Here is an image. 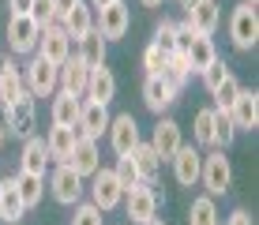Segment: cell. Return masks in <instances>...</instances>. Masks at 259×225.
<instances>
[{"label": "cell", "instance_id": "cell-1", "mask_svg": "<svg viewBox=\"0 0 259 225\" xmlns=\"http://www.w3.org/2000/svg\"><path fill=\"white\" fill-rule=\"evenodd\" d=\"M0 124H4V131L12 135V139H30L34 135V128H38V120H34V94L26 86L19 90V98H12V102L4 105Z\"/></svg>", "mask_w": 259, "mask_h": 225}, {"label": "cell", "instance_id": "cell-2", "mask_svg": "<svg viewBox=\"0 0 259 225\" xmlns=\"http://www.w3.org/2000/svg\"><path fill=\"white\" fill-rule=\"evenodd\" d=\"M199 184L207 188L210 199H218V195H226L229 188H233V165H229L226 150L210 147V154H203V165H199Z\"/></svg>", "mask_w": 259, "mask_h": 225}, {"label": "cell", "instance_id": "cell-3", "mask_svg": "<svg viewBox=\"0 0 259 225\" xmlns=\"http://www.w3.org/2000/svg\"><path fill=\"white\" fill-rule=\"evenodd\" d=\"M57 68L53 60H46L41 53H30V60L23 64V86L30 90L34 98H53L57 94Z\"/></svg>", "mask_w": 259, "mask_h": 225}, {"label": "cell", "instance_id": "cell-4", "mask_svg": "<svg viewBox=\"0 0 259 225\" xmlns=\"http://www.w3.org/2000/svg\"><path fill=\"white\" fill-rule=\"evenodd\" d=\"M229 38H233L237 49H255V41H259V15H255V4H237L233 8V15H229Z\"/></svg>", "mask_w": 259, "mask_h": 225}, {"label": "cell", "instance_id": "cell-5", "mask_svg": "<svg viewBox=\"0 0 259 225\" xmlns=\"http://www.w3.org/2000/svg\"><path fill=\"white\" fill-rule=\"evenodd\" d=\"M49 192L60 206H75L83 199V176H79L68 161H57V169L49 173Z\"/></svg>", "mask_w": 259, "mask_h": 225}, {"label": "cell", "instance_id": "cell-6", "mask_svg": "<svg viewBox=\"0 0 259 225\" xmlns=\"http://www.w3.org/2000/svg\"><path fill=\"white\" fill-rule=\"evenodd\" d=\"M124 199V188H120V180L113 169H105V165H98V173L91 176V203L98 206V210H117Z\"/></svg>", "mask_w": 259, "mask_h": 225}, {"label": "cell", "instance_id": "cell-7", "mask_svg": "<svg viewBox=\"0 0 259 225\" xmlns=\"http://www.w3.org/2000/svg\"><path fill=\"white\" fill-rule=\"evenodd\" d=\"M41 26L30 19V15H8V49L19 53V57H30L38 49Z\"/></svg>", "mask_w": 259, "mask_h": 225}, {"label": "cell", "instance_id": "cell-8", "mask_svg": "<svg viewBox=\"0 0 259 225\" xmlns=\"http://www.w3.org/2000/svg\"><path fill=\"white\" fill-rule=\"evenodd\" d=\"M98 34H102L105 41H120L124 34H128V26H132V8L124 4V0H113V4H105V8H98Z\"/></svg>", "mask_w": 259, "mask_h": 225}, {"label": "cell", "instance_id": "cell-9", "mask_svg": "<svg viewBox=\"0 0 259 225\" xmlns=\"http://www.w3.org/2000/svg\"><path fill=\"white\" fill-rule=\"evenodd\" d=\"M120 203H124V214H128L136 225H143L147 218H154V214H158V203H162V199H158V192L150 184H136V188L124 192Z\"/></svg>", "mask_w": 259, "mask_h": 225}, {"label": "cell", "instance_id": "cell-10", "mask_svg": "<svg viewBox=\"0 0 259 225\" xmlns=\"http://www.w3.org/2000/svg\"><path fill=\"white\" fill-rule=\"evenodd\" d=\"M105 135H109L113 154L124 158V154H132V147L139 143V124H136V116H132V113L109 116V128H105Z\"/></svg>", "mask_w": 259, "mask_h": 225}, {"label": "cell", "instance_id": "cell-11", "mask_svg": "<svg viewBox=\"0 0 259 225\" xmlns=\"http://www.w3.org/2000/svg\"><path fill=\"white\" fill-rule=\"evenodd\" d=\"M68 165L75 169L83 180H91L98 173V165H102V150H98V139H87V135H79L75 147H71L68 154Z\"/></svg>", "mask_w": 259, "mask_h": 225}, {"label": "cell", "instance_id": "cell-12", "mask_svg": "<svg viewBox=\"0 0 259 225\" xmlns=\"http://www.w3.org/2000/svg\"><path fill=\"white\" fill-rule=\"evenodd\" d=\"M226 113L233 116L237 131H255V128H259V94L240 86V94L233 98V105H229Z\"/></svg>", "mask_w": 259, "mask_h": 225}, {"label": "cell", "instance_id": "cell-13", "mask_svg": "<svg viewBox=\"0 0 259 225\" xmlns=\"http://www.w3.org/2000/svg\"><path fill=\"white\" fill-rule=\"evenodd\" d=\"M105 128H109V105H102V102H83V105H79V120H75L79 135H87V139H102Z\"/></svg>", "mask_w": 259, "mask_h": 225}, {"label": "cell", "instance_id": "cell-14", "mask_svg": "<svg viewBox=\"0 0 259 225\" xmlns=\"http://www.w3.org/2000/svg\"><path fill=\"white\" fill-rule=\"evenodd\" d=\"M34 53H41L46 60H53V64H64V60L71 57V38L64 34V26L60 23H53L41 30V38H38V49Z\"/></svg>", "mask_w": 259, "mask_h": 225}, {"label": "cell", "instance_id": "cell-15", "mask_svg": "<svg viewBox=\"0 0 259 225\" xmlns=\"http://www.w3.org/2000/svg\"><path fill=\"white\" fill-rule=\"evenodd\" d=\"M169 161H173V176H177V184H181V188H195V184H199L203 154L195 147H184V143H181V150H177Z\"/></svg>", "mask_w": 259, "mask_h": 225}, {"label": "cell", "instance_id": "cell-16", "mask_svg": "<svg viewBox=\"0 0 259 225\" xmlns=\"http://www.w3.org/2000/svg\"><path fill=\"white\" fill-rule=\"evenodd\" d=\"M87 75H91V68L79 57H68L64 64L57 68V90H68L71 98H83L87 94Z\"/></svg>", "mask_w": 259, "mask_h": 225}, {"label": "cell", "instance_id": "cell-17", "mask_svg": "<svg viewBox=\"0 0 259 225\" xmlns=\"http://www.w3.org/2000/svg\"><path fill=\"white\" fill-rule=\"evenodd\" d=\"M150 147H154V154L162 158V161H169L181 150V124L177 120H169V116H162V120L154 124V135H150Z\"/></svg>", "mask_w": 259, "mask_h": 225}, {"label": "cell", "instance_id": "cell-18", "mask_svg": "<svg viewBox=\"0 0 259 225\" xmlns=\"http://www.w3.org/2000/svg\"><path fill=\"white\" fill-rule=\"evenodd\" d=\"M87 102H102V105H109L113 98H117V79H113V71L105 68V64H98L91 68V75H87Z\"/></svg>", "mask_w": 259, "mask_h": 225}, {"label": "cell", "instance_id": "cell-19", "mask_svg": "<svg viewBox=\"0 0 259 225\" xmlns=\"http://www.w3.org/2000/svg\"><path fill=\"white\" fill-rule=\"evenodd\" d=\"M60 26H64V34H68L71 41H79V38L94 26V8L87 4V0H75V4L60 15Z\"/></svg>", "mask_w": 259, "mask_h": 225}, {"label": "cell", "instance_id": "cell-20", "mask_svg": "<svg viewBox=\"0 0 259 225\" xmlns=\"http://www.w3.org/2000/svg\"><path fill=\"white\" fill-rule=\"evenodd\" d=\"M143 102H147V109H150V113L162 116L169 105L177 102V90L169 86L162 75H147V83H143Z\"/></svg>", "mask_w": 259, "mask_h": 225}, {"label": "cell", "instance_id": "cell-21", "mask_svg": "<svg viewBox=\"0 0 259 225\" xmlns=\"http://www.w3.org/2000/svg\"><path fill=\"white\" fill-rule=\"evenodd\" d=\"M19 169H26V173H38L46 176L49 173V147L41 135H30V139H23V161Z\"/></svg>", "mask_w": 259, "mask_h": 225}, {"label": "cell", "instance_id": "cell-22", "mask_svg": "<svg viewBox=\"0 0 259 225\" xmlns=\"http://www.w3.org/2000/svg\"><path fill=\"white\" fill-rule=\"evenodd\" d=\"M132 161H136V169H139V180L143 184H154L158 180V173H162V158L154 154V147H150V143H136V147H132V154H128Z\"/></svg>", "mask_w": 259, "mask_h": 225}, {"label": "cell", "instance_id": "cell-23", "mask_svg": "<svg viewBox=\"0 0 259 225\" xmlns=\"http://www.w3.org/2000/svg\"><path fill=\"white\" fill-rule=\"evenodd\" d=\"M184 19H188L199 34H214L218 23H222V8H218V0H199L192 12H184Z\"/></svg>", "mask_w": 259, "mask_h": 225}, {"label": "cell", "instance_id": "cell-24", "mask_svg": "<svg viewBox=\"0 0 259 225\" xmlns=\"http://www.w3.org/2000/svg\"><path fill=\"white\" fill-rule=\"evenodd\" d=\"M79 131L75 128H60V124H53L49 135H46V147H49V161H68L71 147H75Z\"/></svg>", "mask_w": 259, "mask_h": 225}, {"label": "cell", "instance_id": "cell-25", "mask_svg": "<svg viewBox=\"0 0 259 225\" xmlns=\"http://www.w3.org/2000/svg\"><path fill=\"white\" fill-rule=\"evenodd\" d=\"M23 214H26V206L19 199V192H15L12 176H4V184H0V221L15 225V221H23Z\"/></svg>", "mask_w": 259, "mask_h": 225}, {"label": "cell", "instance_id": "cell-26", "mask_svg": "<svg viewBox=\"0 0 259 225\" xmlns=\"http://www.w3.org/2000/svg\"><path fill=\"white\" fill-rule=\"evenodd\" d=\"M75 45H79V53H75V57L83 60L87 68L105 64V38L98 34V26H91V30H87V34H83V38H79Z\"/></svg>", "mask_w": 259, "mask_h": 225}, {"label": "cell", "instance_id": "cell-27", "mask_svg": "<svg viewBox=\"0 0 259 225\" xmlns=\"http://www.w3.org/2000/svg\"><path fill=\"white\" fill-rule=\"evenodd\" d=\"M41 180L46 176H38V173H26V169H19V173L12 176V184H15V192H19V199H23V206L26 210H34V206L41 203Z\"/></svg>", "mask_w": 259, "mask_h": 225}, {"label": "cell", "instance_id": "cell-28", "mask_svg": "<svg viewBox=\"0 0 259 225\" xmlns=\"http://www.w3.org/2000/svg\"><path fill=\"white\" fill-rule=\"evenodd\" d=\"M79 105H83V98H71L68 90H57V94H53V124H60V128H75Z\"/></svg>", "mask_w": 259, "mask_h": 225}, {"label": "cell", "instance_id": "cell-29", "mask_svg": "<svg viewBox=\"0 0 259 225\" xmlns=\"http://www.w3.org/2000/svg\"><path fill=\"white\" fill-rule=\"evenodd\" d=\"M23 90V68L12 64V57L0 60V105H8L12 98H19Z\"/></svg>", "mask_w": 259, "mask_h": 225}, {"label": "cell", "instance_id": "cell-30", "mask_svg": "<svg viewBox=\"0 0 259 225\" xmlns=\"http://www.w3.org/2000/svg\"><path fill=\"white\" fill-rule=\"evenodd\" d=\"M184 57H188V68H192V71H203V68H207L214 57H218V49H214L210 34H195V38H192V45L184 49Z\"/></svg>", "mask_w": 259, "mask_h": 225}, {"label": "cell", "instance_id": "cell-31", "mask_svg": "<svg viewBox=\"0 0 259 225\" xmlns=\"http://www.w3.org/2000/svg\"><path fill=\"white\" fill-rule=\"evenodd\" d=\"M162 79L177 90V94H181V90L188 86V79H192L188 57H184V53H169V57H165V71H162Z\"/></svg>", "mask_w": 259, "mask_h": 225}, {"label": "cell", "instance_id": "cell-32", "mask_svg": "<svg viewBox=\"0 0 259 225\" xmlns=\"http://www.w3.org/2000/svg\"><path fill=\"white\" fill-rule=\"evenodd\" d=\"M188 225H222L218 203H214L210 195H199V199H192V206H188Z\"/></svg>", "mask_w": 259, "mask_h": 225}, {"label": "cell", "instance_id": "cell-33", "mask_svg": "<svg viewBox=\"0 0 259 225\" xmlns=\"http://www.w3.org/2000/svg\"><path fill=\"white\" fill-rule=\"evenodd\" d=\"M233 139H237V124H233V116H229L226 109H214V147L226 150Z\"/></svg>", "mask_w": 259, "mask_h": 225}, {"label": "cell", "instance_id": "cell-34", "mask_svg": "<svg viewBox=\"0 0 259 225\" xmlns=\"http://www.w3.org/2000/svg\"><path fill=\"white\" fill-rule=\"evenodd\" d=\"M195 143L199 147H214V109L195 113Z\"/></svg>", "mask_w": 259, "mask_h": 225}, {"label": "cell", "instance_id": "cell-35", "mask_svg": "<svg viewBox=\"0 0 259 225\" xmlns=\"http://www.w3.org/2000/svg\"><path fill=\"white\" fill-rule=\"evenodd\" d=\"M210 94H214V109H229V105H233V98L240 94V83H237L233 75H226L218 86L210 90Z\"/></svg>", "mask_w": 259, "mask_h": 225}, {"label": "cell", "instance_id": "cell-36", "mask_svg": "<svg viewBox=\"0 0 259 225\" xmlns=\"http://www.w3.org/2000/svg\"><path fill=\"white\" fill-rule=\"evenodd\" d=\"M113 173H117V180H120V188H124V192H128V188H136V184H143V180H139V169H136V161H132L128 154L117 158Z\"/></svg>", "mask_w": 259, "mask_h": 225}, {"label": "cell", "instance_id": "cell-37", "mask_svg": "<svg viewBox=\"0 0 259 225\" xmlns=\"http://www.w3.org/2000/svg\"><path fill=\"white\" fill-rule=\"evenodd\" d=\"M154 45H158L162 53H177V23H173V19H162V23H158Z\"/></svg>", "mask_w": 259, "mask_h": 225}, {"label": "cell", "instance_id": "cell-38", "mask_svg": "<svg viewBox=\"0 0 259 225\" xmlns=\"http://www.w3.org/2000/svg\"><path fill=\"white\" fill-rule=\"evenodd\" d=\"M26 15H30V19L41 26V30L57 23V8H53V0H34V4H30V12H26Z\"/></svg>", "mask_w": 259, "mask_h": 225}, {"label": "cell", "instance_id": "cell-39", "mask_svg": "<svg viewBox=\"0 0 259 225\" xmlns=\"http://www.w3.org/2000/svg\"><path fill=\"white\" fill-rule=\"evenodd\" d=\"M199 75H203V86H207V90H214V86L222 83V79L229 75V64H226V60H222V57H214L210 64H207V68L199 71Z\"/></svg>", "mask_w": 259, "mask_h": 225}, {"label": "cell", "instance_id": "cell-40", "mask_svg": "<svg viewBox=\"0 0 259 225\" xmlns=\"http://www.w3.org/2000/svg\"><path fill=\"white\" fill-rule=\"evenodd\" d=\"M71 225H105V218H102V210H98L94 203H75Z\"/></svg>", "mask_w": 259, "mask_h": 225}, {"label": "cell", "instance_id": "cell-41", "mask_svg": "<svg viewBox=\"0 0 259 225\" xmlns=\"http://www.w3.org/2000/svg\"><path fill=\"white\" fill-rule=\"evenodd\" d=\"M165 57H169V53H162L154 41H150L147 53H143V68H147V75H162V71H165Z\"/></svg>", "mask_w": 259, "mask_h": 225}, {"label": "cell", "instance_id": "cell-42", "mask_svg": "<svg viewBox=\"0 0 259 225\" xmlns=\"http://www.w3.org/2000/svg\"><path fill=\"white\" fill-rule=\"evenodd\" d=\"M195 34H199V30H195V26H192L188 19H181V23H177V53H184V49H188Z\"/></svg>", "mask_w": 259, "mask_h": 225}, {"label": "cell", "instance_id": "cell-43", "mask_svg": "<svg viewBox=\"0 0 259 225\" xmlns=\"http://www.w3.org/2000/svg\"><path fill=\"white\" fill-rule=\"evenodd\" d=\"M226 225H255V221H252V214H248V210H233L226 218Z\"/></svg>", "mask_w": 259, "mask_h": 225}, {"label": "cell", "instance_id": "cell-44", "mask_svg": "<svg viewBox=\"0 0 259 225\" xmlns=\"http://www.w3.org/2000/svg\"><path fill=\"white\" fill-rule=\"evenodd\" d=\"M30 4H34V0H8L12 15H26V12H30Z\"/></svg>", "mask_w": 259, "mask_h": 225}, {"label": "cell", "instance_id": "cell-45", "mask_svg": "<svg viewBox=\"0 0 259 225\" xmlns=\"http://www.w3.org/2000/svg\"><path fill=\"white\" fill-rule=\"evenodd\" d=\"M71 4H75V0H53V8H57V23H60V15H64Z\"/></svg>", "mask_w": 259, "mask_h": 225}, {"label": "cell", "instance_id": "cell-46", "mask_svg": "<svg viewBox=\"0 0 259 225\" xmlns=\"http://www.w3.org/2000/svg\"><path fill=\"white\" fill-rule=\"evenodd\" d=\"M195 4H199V0H181V8H184V12H192Z\"/></svg>", "mask_w": 259, "mask_h": 225}, {"label": "cell", "instance_id": "cell-47", "mask_svg": "<svg viewBox=\"0 0 259 225\" xmlns=\"http://www.w3.org/2000/svg\"><path fill=\"white\" fill-rule=\"evenodd\" d=\"M91 8H105V4H113V0H87Z\"/></svg>", "mask_w": 259, "mask_h": 225}, {"label": "cell", "instance_id": "cell-48", "mask_svg": "<svg viewBox=\"0 0 259 225\" xmlns=\"http://www.w3.org/2000/svg\"><path fill=\"white\" fill-rule=\"evenodd\" d=\"M143 225H165V221H162V218H158V214H154V218H147Z\"/></svg>", "mask_w": 259, "mask_h": 225}, {"label": "cell", "instance_id": "cell-49", "mask_svg": "<svg viewBox=\"0 0 259 225\" xmlns=\"http://www.w3.org/2000/svg\"><path fill=\"white\" fill-rule=\"evenodd\" d=\"M139 4H143V8H158L162 0H139Z\"/></svg>", "mask_w": 259, "mask_h": 225}, {"label": "cell", "instance_id": "cell-50", "mask_svg": "<svg viewBox=\"0 0 259 225\" xmlns=\"http://www.w3.org/2000/svg\"><path fill=\"white\" fill-rule=\"evenodd\" d=\"M4 139H8V131H4V124H0V150H4Z\"/></svg>", "mask_w": 259, "mask_h": 225}, {"label": "cell", "instance_id": "cell-51", "mask_svg": "<svg viewBox=\"0 0 259 225\" xmlns=\"http://www.w3.org/2000/svg\"><path fill=\"white\" fill-rule=\"evenodd\" d=\"M248 4H255V0H248Z\"/></svg>", "mask_w": 259, "mask_h": 225}, {"label": "cell", "instance_id": "cell-52", "mask_svg": "<svg viewBox=\"0 0 259 225\" xmlns=\"http://www.w3.org/2000/svg\"><path fill=\"white\" fill-rule=\"evenodd\" d=\"M0 184H4V176H0Z\"/></svg>", "mask_w": 259, "mask_h": 225}]
</instances>
